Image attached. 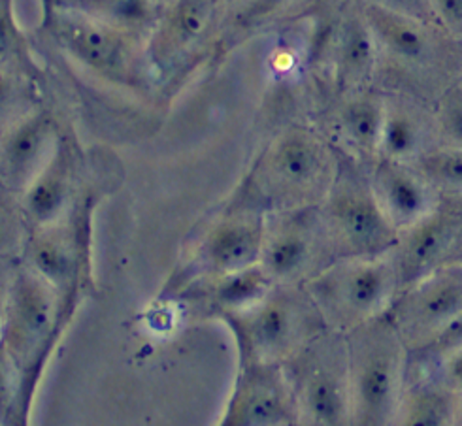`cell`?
<instances>
[{
	"label": "cell",
	"instance_id": "cell-1",
	"mask_svg": "<svg viewBox=\"0 0 462 426\" xmlns=\"http://www.w3.org/2000/svg\"><path fill=\"white\" fill-rule=\"evenodd\" d=\"M377 48L375 88L436 102L462 81V40L442 25L361 0Z\"/></svg>",
	"mask_w": 462,
	"mask_h": 426
},
{
	"label": "cell",
	"instance_id": "cell-2",
	"mask_svg": "<svg viewBox=\"0 0 462 426\" xmlns=\"http://www.w3.org/2000/svg\"><path fill=\"white\" fill-rule=\"evenodd\" d=\"M349 351L351 424H396L411 353L389 315L346 334Z\"/></svg>",
	"mask_w": 462,
	"mask_h": 426
},
{
	"label": "cell",
	"instance_id": "cell-3",
	"mask_svg": "<svg viewBox=\"0 0 462 426\" xmlns=\"http://www.w3.org/2000/svg\"><path fill=\"white\" fill-rule=\"evenodd\" d=\"M401 289L393 251L374 257L334 259L306 283V294L325 327L344 334L387 315Z\"/></svg>",
	"mask_w": 462,
	"mask_h": 426
},
{
	"label": "cell",
	"instance_id": "cell-4",
	"mask_svg": "<svg viewBox=\"0 0 462 426\" xmlns=\"http://www.w3.org/2000/svg\"><path fill=\"white\" fill-rule=\"evenodd\" d=\"M319 216L334 259L374 257L393 251L398 238L374 193L368 168L346 155Z\"/></svg>",
	"mask_w": 462,
	"mask_h": 426
},
{
	"label": "cell",
	"instance_id": "cell-5",
	"mask_svg": "<svg viewBox=\"0 0 462 426\" xmlns=\"http://www.w3.org/2000/svg\"><path fill=\"white\" fill-rule=\"evenodd\" d=\"M50 31L65 51L110 81L138 85L150 65L148 36L108 21L51 6Z\"/></svg>",
	"mask_w": 462,
	"mask_h": 426
},
{
	"label": "cell",
	"instance_id": "cell-6",
	"mask_svg": "<svg viewBox=\"0 0 462 426\" xmlns=\"http://www.w3.org/2000/svg\"><path fill=\"white\" fill-rule=\"evenodd\" d=\"M342 166V153L310 129L282 134L264 161L270 193L300 208L323 204Z\"/></svg>",
	"mask_w": 462,
	"mask_h": 426
},
{
	"label": "cell",
	"instance_id": "cell-7",
	"mask_svg": "<svg viewBox=\"0 0 462 426\" xmlns=\"http://www.w3.org/2000/svg\"><path fill=\"white\" fill-rule=\"evenodd\" d=\"M460 313L462 263H457L402 287L387 315L413 355L427 349Z\"/></svg>",
	"mask_w": 462,
	"mask_h": 426
},
{
	"label": "cell",
	"instance_id": "cell-8",
	"mask_svg": "<svg viewBox=\"0 0 462 426\" xmlns=\"http://www.w3.org/2000/svg\"><path fill=\"white\" fill-rule=\"evenodd\" d=\"M300 374V408L311 424H351L349 351L344 332L313 336Z\"/></svg>",
	"mask_w": 462,
	"mask_h": 426
},
{
	"label": "cell",
	"instance_id": "cell-9",
	"mask_svg": "<svg viewBox=\"0 0 462 426\" xmlns=\"http://www.w3.org/2000/svg\"><path fill=\"white\" fill-rule=\"evenodd\" d=\"M402 287L462 263V199H446L423 219L398 232L393 247Z\"/></svg>",
	"mask_w": 462,
	"mask_h": 426
},
{
	"label": "cell",
	"instance_id": "cell-10",
	"mask_svg": "<svg viewBox=\"0 0 462 426\" xmlns=\"http://www.w3.org/2000/svg\"><path fill=\"white\" fill-rule=\"evenodd\" d=\"M226 0H166L148 36L150 67L164 72L200 48L217 25Z\"/></svg>",
	"mask_w": 462,
	"mask_h": 426
},
{
	"label": "cell",
	"instance_id": "cell-11",
	"mask_svg": "<svg viewBox=\"0 0 462 426\" xmlns=\"http://www.w3.org/2000/svg\"><path fill=\"white\" fill-rule=\"evenodd\" d=\"M332 83L336 95L372 88L377 70V48L361 0H344L332 38Z\"/></svg>",
	"mask_w": 462,
	"mask_h": 426
},
{
	"label": "cell",
	"instance_id": "cell-12",
	"mask_svg": "<svg viewBox=\"0 0 462 426\" xmlns=\"http://www.w3.org/2000/svg\"><path fill=\"white\" fill-rule=\"evenodd\" d=\"M334 255L327 238V232L318 213L299 218L295 225L278 230L270 242L263 247L264 272L276 280H299L300 275L318 273Z\"/></svg>",
	"mask_w": 462,
	"mask_h": 426
},
{
	"label": "cell",
	"instance_id": "cell-13",
	"mask_svg": "<svg viewBox=\"0 0 462 426\" xmlns=\"http://www.w3.org/2000/svg\"><path fill=\"white\" fill-rule=\"evenodd\" d=\"M383 117L385 93L375 85L336 95L332 129L340 153L370 168L380 159Z\"/></svg>",
	"mask_w": 462,
	"mask_h": 426
},
{
	"label": "cell",
	"instance_id": "cell-14",
	"mask_svg": "<svg viewBox=\"0 0 462 426\" xmlns=\"http://www.w3.org/2000/svg\"><path fill=\"white\" fill-rule=\"evenodd\" d=\"M385 93L380 157L413 164L442 145L434 104L404 93Z\"/></svg>",
	"mask_w": 462,
	"mask_h": 426
},
{
	"label": "cell",
	"instance_id": "cell-15",
	"mask_svg": "<svg viewBox=\"0 0 462 426\" xmlns=\"http://www.w3.org/2000/svg\"><path fill=\"white\" fill-rule=\"evenodd\" d=\"M368 176L377 200L398 232L423 219L442 200L438 190L408 162L380 157L368 168Z\"/></svg>",
	"mask_w": 462,
	"mask_h": 426
},
{
	"label": "cell",
	"instance_id": "cell-16",
	"mask_svg": "<svg viewBox=\"0 0 462 426\" xmlns=\"http://www.w3.org/2000/svg\"><path fill=\"white\" fill-rule=\"evenodd\" d=\"M311 321H323L318 308L308 301H289L287 296H274L255 308L249 321V336L257 353L264 358H276L292 346H302L311 338Z\"/></svg>",
	"mask_w": 462,
	"mask_h": 426
},
{
	"label": "cell",
	"instance_id": "cell-17",
	"mask_svg": "<svg viewBox=\"0 0 462 426\" xmlns=\"http://www.w3.org/2000/svg\"><path fill=\"white\" fill-rule=\"evenodd\" d=\"M457 396L429 372L410 365L396 424H455Z\"/></svg>",
	"mask_w": 462,
	"mask_h": 426
},
{
	"label": "cell",
	"instance_id": "cell-18",
	"mask_svg": "<svg viewBox=\"0 0 462 426\" xmlns=\"http://www.w3.org/2000/svg\"><path fill=\"white\" fill-rule=\"evenodd\" d=\"M263 227L254 218H236L219 225L208 240L209 264L221 272H245L263 253Z\"/></svg>",
	"mask_w": 462,
	"mask_h": 426
},
{
	"label": "cell",
	"instance_id": "cell-19",
	"mask_svg": "<svg viewBox=\"0 0 462 426\" xmlns=\"http://www.w3.org/2000/svg\"><path fill=\"white\" fill-rule=\"evenodd\" d=\"M53 138V125L46 114H34L19 121L5 140V170L14 181L27 180L31 170L44 161Z\"/></svg>",
	"mask_w": 462,
	"mask_h": 426
},
{
	"label": "cell",
	"instance_id": "cell-20",
	"mask_svg": "<svg viewBox=\"0 0 462 426\" xmlns=\"http://www.w3.org/2000/svg\"><path fill=\"white\" fill-rule=\"evenodd\" d=\"M53 8L70 10L150 36L161 12L159 0H50Z\"/></svg>",
	"mask_w": 462,
	"mask_h": 426
},
{
	"label": "cell",
	"instance_id": "cell-21",
	"mask_svg": "<svg viewBox=\"0 0 462 426\" xmlns=\"http://www.w3.org/2000/svg\"><path fill=\"white\" fill-rule=\"evenodd\" d=\"M36 278L21 280L14 294V330L17 342L31 344L50 329L53 302L51 292L46 285Z\"/></svg>",
	"mask_w": 462,
	"mask_h": 426
},
{
	"label": "cell",
	"instance_id": "cell-22",
	"mask_svg": "<svg viewBox=\"0 0 462 426\" xmlns=\"http://www.w3.org/2000/svg\"><path fill=\"white\" fill-rule=\"evenodd\" d=\"M69 197V174L65 161L57 157L50 166L31 180L25 193V209L29 216L42 225L59 218Z\"/></svg>",
	"mask_w": 462,
	"mask_h": 426
},
{
	"label": "cell",
	"instance_id": "cell-23",
	"mask_svg": "<svg viewBox=\"0 0 462 426\" xmlns=\"http://www.w3.org/2000/svg\"><path fill=\"white\" fill-rule=\"evenodd\" d=\"M413 166L439 197L462 199V149L439 145L430 153L417 159Z\"/></svg>",
	"mask_w": 462,
	"mask_h": 426
},
{
	"label": "cell",
	"instance_id": "cell-24",
	"mask_svg": "<svg viewBox=\"0 0 462 426\" xmlns=\"http://www.w3.org/2000/svg\"><path fill=\"white\" fill-rule=\"evenodd\" d=\"M31 255L36 272L48 283H53L57 287L67 283L72 272V259L65 242L57 234L44 232L42 236L34 238Z\"/></svg>",
	"mask_w": 462,
	"mask_h": 426
},
{
	"label": "cell",
	"instance_id": "cell-25",
	"mask_svg": "<svg viewBox=\"0 0 462 426\" xmlns=\"http://www.w3.org/2000/svg\"><path fill=\"white\" fill-rule=\"evenodd\" d=\"M285 419V402L276 385L255 383L240 398V424H278Z\"/></svg>",
	"mask_w": 462,
	"mask_h": 426
},
{
	"label": "cell",
	"instance_id": "cell-26",
	"mask_svg": "<svg viewBox=\"0 0 462 426\" xmlns=\"http://www.w3.org/2000/svg\"><path fill=\"white\" fill-rule=\"evenodd\" d=\"M434 114L442 145L462 149V81L434 102Z\"/></svg>",
	"mask_w": 462,
	"mask_h": 426
},
{
	"label": "cell",
	"instance_id": "cell-27",
	"mask_svg": "<svg viewBox=\"0 0 462 426\" xmlns=\"http://www.w3.org/2000/svg\"><path fill=\"white\" fill-rule=\"evenodd\" d=\"M410 365L434 375L457 398L462 396V347L449 351L438 358H432V360L410 358Z\"/></svg>",
	"mask_w": 462,
	"mask_h": 426
},
{
	"label": "cell",
	"instance_id": "cell-28",
	"mask_svg": "<svg viewBox=\"0 0 462 426\" xmlns=\"http://www.w3.org/2000/svg\"><path fill=\"white\" fill-rule=\"evenodd\" d=\"M458 347H462V313L453 319V321L442 330V334H439L427 349L413 353L411 358H415V360H432V358L442 357L449 351H455Z\"/></svg>",
	"mask_w": 462,
	"mask_h": 426
},
{
	"label": "cell",
	"instance_id": "cell-29",
	"mask_svg": "<svg viewBox=\"0 0 462 426\" xmlns=\"http://www.w3.org/2000/svg\"><path fill=\"white\" fill-rule=\"evenodd\" d=\"M366 3L375 5V6H380V8H385V10L394 12V14L411 17V19L430 21V23H438L430 0H366Z\"/></svg>",
	"mask_w": 462,
	"mask_h": 426
},
{
	"label": "cell",
	"instance_id": "cell-30",
	"mask_svg": "<svg viewBox=\"0 0 462 426\" xmlns=\"http://www.w3.org/2000/svg\"><path fill=\"white\" fill-rule=\"evenodd\" d=\"M436 21L462 40V0H430Z\"/></svg>",
	"mask_w": 462,
	"mask_h": 426
},
{
	"label": "cell",
	"instance_id": "cell-31",
	"mask_svg": "<svg viewBox=\"0 0 462 426\" xmlns=\"http://www.w3.org/2000/svg\"><path fill=\"white\" fill-rule=\"evenodd\" d=\"M292 3L297 5V3H304V0H236V5H242V12L247 15L266 14Z\"/></svg>",
	"mask_w": 462,
	"mask_h": 426
},
{
	"label": "cell",
	"instance_id": "cell-32",
	"mask_svg": "<svg viewBox=\"0 0 462 426\" xmlns=\"http://www.w3.org/2000/svg\"><path fill=\"white\" fill-rule=\"evenodd\" d=\"M455 426H462V396L457 398V410H455Z\"/></svg>",
	"mask_w": 462,
	"mask_h": 426
},
{
	"label": "cell",
	"instance_id": "cell-33",
	"mask_svg": "<svg viewBox=\"0 0 462 426\" xmlns=\"http://www.w3.org/2000/svg\"><path fill=\"white\" fill-rule=\"evenodd\" d=\"M159 3H161V5H162V3H166V0H159Z\"/></svg>",
	"mask_w": 462,
	"mask_h": 426
}]
</instances>
